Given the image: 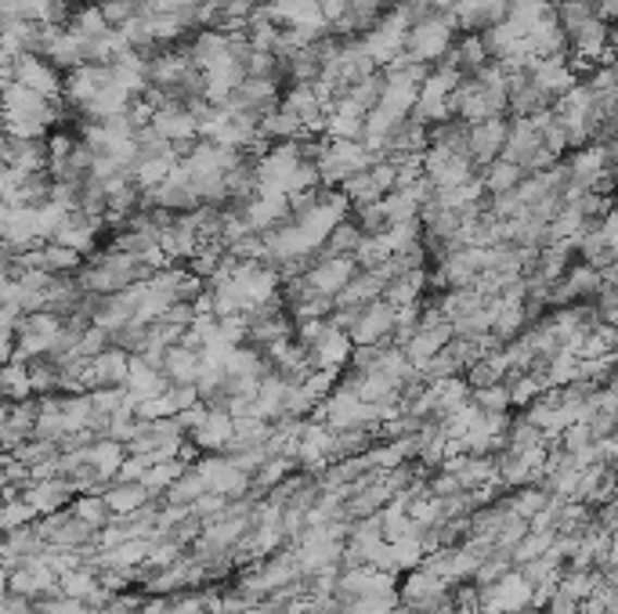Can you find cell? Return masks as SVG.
<instances>
[{
	"label": "cell",
	"instance_id": "obj_1",
	"mask_svg": "<svg viewBox=\"0 0 618 614\" xmlns=\"http://www.w3.org/2000/svg\"><path fill=\"white\" fill-rule=\"evenodd\" d=\"M156 275V268L149 260L131 257V254H116V249L102 246L98 254L84 260V268L76 271L84 293H95V297H112V293H123L138 282H149Z\"/></svg>",
	"mask_w": 618,
	"mask_h": 614
},
{
	"label": "cell",
	"instance_id": "obj_2",
	"mask_svg": "<svg viewBox=\"0 0 618 614\" xmlns=\"http://www.w3.org/2000/svg\"><path fill=\"white\" fill-rule=\"evenodd\" d=\"M459 37H464V33H459V22H456L453 11H434L431 19L416 22V26L409 29L406 59L420 62V65H431V70H434V65L456 48Z\"/></svg>",
	"mask_w": 618,
	"mask_h": 614
},
{
	"label": "cell",
	"instance_id": "obj_3",
	"mask_svg": "<svg viewBox=\"0 0 618 614\" xmlns=\"http://www.w3.org/2000/svg\"><path fill=\"white\" fill-rule=\"evenodd\" d=\"M8 79H15V84L37 90L44 98H54V101H62V95H65V73L51 59H44V54H22L18 62L4 65V84Z\"/></svg>",
	"mask_w": 618,
	"mask_h": 614
},
{
	"label": "cell",
	"instance_id": "obj_4",
	"mask_svg": "<svg viewBox=\"0 0 618 614\" xmlns=\"http://www.w3.org/2000/svg\"><path fill=\"white\" fill-rule=\"evenodd\" d=\"M395 329H398V307L387 300L358 307L347 336L355 340V347H373V344H395Z\"/></svg>",
	"mask_w": 618,
	"mask_h": 614
},
{
	"label": "cell",
	"instance_id": "obj_5",
	"mask_svg": "<svg viewBox=\"0 0 618 614\" xmlns=\"http://www.w3.org/2000/svg\"><path fill=\"white\" fill-rule=\"evenodd\" d=\"M409 29H412V26L406 22V15H401V11L395 8V11H387V15L380 19L376 29H369L366 37H362L366 48H369V54L376 59L380 70H387V65H395V62L406 59Z\"/></svg>",
	"mask_w": 618,
	"mask_h": 614
},
{
	"label": "cell",
	"instance_id": "obj_6",
	"mask_svg": "<svg viewBox=\"0 0 618 614\" xmlns=\"http://www.w3.org/2000/svg\"><path fill=\"white\" fill-rule=\"evenodd\" d=\"M507 138H510V116H492L481 123H470V156H474L478 170L492 167L496 159L507 152Z\"/></svg>",
	"mask_w": 618,
	"mask_h": 614
},
{
	"label": "cell",
	"instance_id": "obj_7",
	"mask_svg": "<svg viewBox=\"0 0 618 614\" xmlns=\"http://www.w3.org/2000/svg\"><path fill=\"white\" fill-rule=\"evenodd\" d=\"M358 260L355 257H314V265L308 268V286L314 293H322V297H341L347 290V282L358 275Z\"/></svg>",
	"mask_w": 618,
	"mask_h": 614
},
{
	"label": "cell",
	"instance_id": "obj_8",
	"mask_svg": "<svg viewBox=\"0 0 618 614\" xmlns=\"http://www.w3.org/2000/svg\"><path fill=\"white\" fill-rule=\"evenodd\" d=\"M149 127H156L166 142H174V145L203 138V134H199V116L188 106H160Z\"/></svg>",
	"mask_w": 618,
	"mask_h": 614
},
{
	"label": "cell",
	"instance_id": "obj_9",
	"mask_svg": "<svg viewBox=\"0 0 618 614\" xmlns=\"http://www.w3.org/2000/svg\"><path fill=\"white\" fill-rule=\"evenodd\" d=\"M163 372L171 383H199L207 372V351L203 347H193V344H174L171 351L163 355Z\"/></svg>",
	"mask_w": 618,
	"mask_h": 614
},
{
	"label": "cell",
	"instance_id": "obj_10",
	"mask_svg": "<svg viewBox=\"0 0 618 614\" xmlns=\"http://www.w3.org/2000/svg\"><path fill=\"white\" fill-rule=\"evenodd\" d=\"M4 167L26 170V174H40V170H51V156H48V138H4Z\"/></svg>",
	"mask_w": 618,
	"mask_h": 614
},
{
	"label": "cell",
	"instance_id": "obj_11",
	"mask_svg": "<svg viewBox=\"0 0 618 614\" xmlns=\"http://www.w3.org/2000/svg\"><path fill=\"white\" fill-rule=\"evenodd\" d=\"M102 495L112 509V517H131V514H138V509H145L152 492L145 481H123V477H116L112 484H106Z\"/></svg>",
	"mask_w": 618,
	"mask_h": 614
},
{
	"label": "cell",
	"instance_id": "obj_12",
	"mask_svg": "<svg viewBox=\"0 0 618 614\" xmlns=\"http://www.w3.org/2000/svg\"><path fill=\"white\" fill-rule=\"evenodd\" d=\"M427 293H431V271H406V275H395L387 282L384 300L395 307H412L420 304Z\"/></svg>",
	"mask_w": 618,
	"mask_h": 614
},
{
	"label": "cell",
	"instance_id": "obj_13",
	"mask_svg": "<svg viewBox=\"0 0 618 614\" xmlns=\"http://www.w3.org/2000/svg\"><path fill=\"white\" fill-rule=\"evenodd\" d=\"M131 358L123 347H109L95 358V386H127Z\"/></svg>",
	"mask_w": 618,
	"mask_h": 614
},
{
	"label": "cell",
	"instance_id": "obj_14",
	"mask_svg": "<svg viewBox=\"0 0 618 614\" xmlns=\"http://www.w3.org/2000/svg\"><path fill=\"white\" fill-rule=\"evenodd\" d=\"M366 232L358 229L355 218H344L341 224L333 229V235L325 238V246L319 249V257H355L358 246H362Z\"/></svg>",
	"mask_w": 618,
	"mask_h": 614
},
{
	"label": "cell",
	"instance_id": "obj_15",
	"mask_svg": "<svg viewBox=\"0 0 618 614\" xmlns=\"http://www.w3.org/2000/svg\"><path fill=\"white\" fill-rule=\"evenodd\" d=\"M528 174L517 163H510V159H496L492 167L481 170V181H485V192L489 196H503V192H514L521 188V181Z\"/></svg>",
	"mask_w": 618,
	"mask_h": 614
},
{
	"label": "cell",
	"instance_id": "obj_16",
	"mask_svg": "<svg viewBox=\"0 0 618 614\" xmlns=\"http://www.w3.org/2000/svg\"><path fill=\"white\" fill-rule=\"evenodd\" d=\"M70 29L76 33V37H84V40H98V37H106L112 26H109V19L102 15V8L91 4V0H84V4L73 11Z\"/></svg>",
	"mask_w": 618,
	"mask_h": 614
},
{
	"label": "cell",
	"instance_id": "obj_17",
	"mask_svg": "<svg viewBox=\"0 0 618 614\" xmlns=\"http://www.w3.org/2000/svg\"><path fill=\"white\" fill-rule=\"evenodd\" d=\"M4 394H8V402H26V397H37V386H33L26 361H4Z\"/></svg>",
	"mask_w": 618,
	"mask_h": 614
},
{
	"label": "cell",
	"instance_id": "obj_18",
	"mask_svg": "<svg viewBox=\"0 0 618 614\" xmlns=\"http://www.w3.org/2000/svg\"><path fill=\"white\" fill-rule=\"evenodd\" d=\"M351 218L358 221V229L366 235H384L391 229V213H387V202H362V207H351Z\"/></svg>",
	"mask_w": 618,
	"mask_h": 614
},
{
	"label": "cell",
	"instance_id": "obj_19",
	"mask_svg": "<svg viewBox=\"0 0 618 614\" xmlns=\"http://www.w3.org/2000/svg\"><path fill=\"white\" fill-rule=\"evenodd\" d=\"M257 539H275V531H257ZM243 545H250V550H268V545H272V542H254L250 536H243Z\"/></svg>",
	"mask_w": 618,
	"mask_h": 614
}]
</instances>
